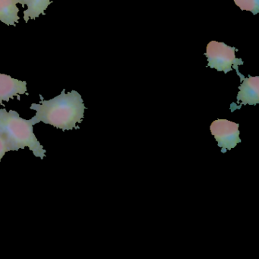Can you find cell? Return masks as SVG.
I'll use <instances>...</instances> for the list:
<instances>
[{
    "mask_svg": "<svg viewBox=\"0 0 259 259\" xmlns=\"http://www.w3.org/2000/svg\"><path fill=\"white\" fill-rule=\"evenodd\" d=\"M26 81H20L19 79L12 78L10 75L0 73V104L3 101H10L15 96L25 95L27 93Z\"/></svg>",
    "mask_w": 259,
    "mask_h": 259,
    "instance_id": "cell-6",
    "label": "cell"
},
{
    "mask_svg": "<svg viewBox=\"0 0 259 259\" xmlns=\"http://www.w3.org/2000/svg\"><path fill=\"white\" fill-rule=\"evenodd\" d=\"M8 151H10L8 141L5 135L0 132V162Z\"/></svg>",
    "mask_w": 259,
    "mask_h": 259,
    "instance_id": "cell-10",
    "label": "cell"
},
{
    "mask_svg": "<svg viewBox=\"0 0 259 259\" xmlns=\"http://www.w3.org/2000/svg\"><path fill=\"white\" fill-rule=\"evenodd\" d=\"M40 104H32L30 108L37 112L31 118L34 124L43 122L63 132L78 128L76 124L82 122L84 118V102L81 95L76 91L66 93L63 90L60 95L45 101L40 95Z\"/></svg>",
    "mask_w": 259,
    "mask_h": 259,
    "instance_id": "cell-1",
    "label": "cell"
},
{
    "mask_svg": "<svg viewBox=\"0 0 259 259\" xmlns=\"http://www.w3.org/2000/svg\"><path fill=\"white\" fill-rule=\"evenodd\" d=\"M236 51L238 50L223 42L210 41L207 45V51L204 54L208 62L207 66L210 69H217L218 72H224V74L235 69L242 81L245 76L239 72V66L243 65L244 62L242 59L236 58Z\"/></svg>",
    "mask_w": 259,
    "mask_h": 259,
    "instance_id": "cell-3",
    "label": "cell"
},
{
    "mask_svg": "<svg viewBox=\"0 0 259 259\" xmlns=\"http://www.w3.org/2000/svg\"><path fill=\"white\" fill-rule=\"evenodd\" d=\"M241 10L251 12L253 15L259 13V0H233Z\"/></svg>",
    "mask_w": 259,
    "mask_h": 259,
    "instance_id": "cell-9",
    "label": "cell"
},
{
    "mask_svg": "<svg viewBox=\"0 0 259 259\" xmlns=\"http://www.w3.org/2000/svg\"><path fill=\"white\" fill-rule=\"evenodd\" d=\"M239 124L227 119H217L212 122L210 133L218 142V146L222 148L221 152L230 151L242 142L239 138Z\"/></svg>",
    "mask_w": 259,
    "mask_h": 259,
    "instance_id": "cell-4",
    "label": "cell"
},
{
    "mask_svg": "<svg viewBox=\"0 0 259 259\" xmlns=\"http://www.w3.org/2000/svg\"><path fill=\"white\" fill-rule=\"evenodd\" d=\"M51 0H19L21 5H26L27 10L24 12L25 22L35 20L40 15H45V12L51 5Z\"/></svg>",
    "mask_w": 259,
    "mask_h": 259,
    "instance_id": "cell-8",
    "label": "cell"
},
{
    "mask_svg": "<svg viewBox=\"0 0 259 259\" xmlns=\"http://www.w3.org/2000/svg\"><path fill=\"white\" fill-rule=\"evenodd\" d=\"M34 125L32 119H22L15 110L7 112L5 108L0 109V132L7 137L10 151L28 147L35 157L44 159L46 157V150L34 135Z\"/></svg>",
    "mask_w": 259,
    "mask_h": 259,
    "instance_id": "cell-2",
    "label": "cell"
},
{
    "mask_svg": "<svg viewBox=\"0 0 259 259\" xmlns=\"http://www.w3.org/2000/svg\"><path fill=\"white\" fill-rule=\"evenodd\" d=\"M19 0H0V21L8 26H16L19 22Z\"/></svg>",
    "mask_w": 259,
    "mask_h": 259,
    "instance_id": "cell-7",
    "label": "cell"
},
{
    "mask_svg": "<svg viewBox=\"0 0 259 259\" xmlns=\"http://www.w3.org/2000/svg\"><path fill=\"white\" fill-rule=\"evenodd\" d=\"M242 84L239 87L237 104H239L237 109L242 105H256L259 103V77H252L248 75V78H244L241 81Z\"/></svg>",
    "mask_w": 259,
    "mask_h": 259,
    "instance_id": "cell-5",
    "label": "cell"
}]
</instances>
